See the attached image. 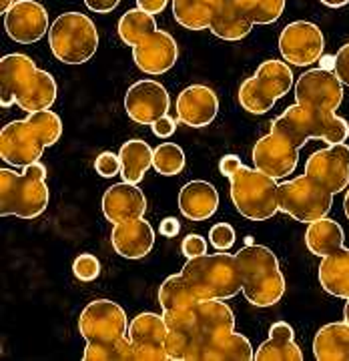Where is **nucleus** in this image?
<instances>
[{
    "label": "nucleus",
    "mask_w": 349,
    "mask_h": 361,
    "mask_svg": "<svg viewBox=\"0 0 349 361\" xmlns=\"http://www.w3.org/2000/svg\"><path fill=\"white\" fill-rule=\"evenodd\" d=\"M163 315L169 325L167 353L171 361H203V353L219 337L235 331V313L223 299L197 301Z\"/></svg>",
    "instance_id": "nucleus-1"
},
{
    "label": "nucleus",
    "mask_w": 349,
    "mask_h": 361,
    "mask_svg": "<svg viewBox=\"0 0 349 361\" xmlns=\"http://www.w3.org/2000/svg\"><path fill=\"white\" fill-rule=\"evenodd\" d=\"M59 94L51 73L35 65L30 56L13 52L0 59V104H18L26 113L51 109Z\"/></svg>",
    "instance_id": "nucleus-2"
},
{
    "label": "nucleus",
    "mask_w": 349,
    "mask_h": 361,
    "mask_svg": "<svg viewBox=\"0 0 349 361\" xmlns=\"http://www.w3.org/2000/svg\"><path fill=\"white\" fill-rule=\"evenodd\" d=\"M63 121L51 109L28 113L25 121H13L0 130V159L13 167L39 163L47 147L61 141Z\"/></svg>",
    "instance_id": "nucleus-3"
},
{
    "label": "nucleus",
    "mask_w": 349,
    "mask_h": 361,
    "mask_svg": "<svg viewBox=\"0 0 349 361\" xmlns=\"http://www.w3.org/2000/svg\"><path fill=\"white\" fill-rule=\"evenodd\" d=\"M181 275L197 301L233 299L243 293V273L237 253H205L187 259Z\"/></svg>",
    "instance_id": "nucleus-4"
},
{
    "label": "nucleus",
    "mask_w": 349,
    "mask_h": 361,
    "mask_svg": "<svg viewBox=\"0 0 349 361\" xmlns=\"http://www.w3.org/2000/svg\"><path fill=\"white\" fill-rule=\"evenodd\" d=\"M47 167L32 163L16 173L13 169H0V215L18 219H37L49 207Z\"/></svg>",
    "instance_id": "nucleus-5"
},
{
    "label": "nucleus",
    "mask_w": 349,
    "mask_h": 361,
    "mask_svg": "<svg viewBox=\"0 0 349 361\" xmlns=\"http://www.w3.org/2000/svg\"><path fill=\"white\" fill-rule=\"evenodd\" d=\"M243 273V295L255 307H271L285 295V275L269 247L251 243L239 253Z\"/></svg>",
    "instance_id": "nucleus-6"
},
{
    "label": "nucleus",
    "mask_w": 349,
    "mask_h": 361,
    "mask_svg": "<svg viewBox=\"0 0 349 361\" xmlns=\"http://www.w3.org/2000/svg\"><path fill=\"white\" fill-rule=\"evenodd\" d=\"M271 129L285 133L299 149L310 141L319 139L325 142H345L349 137V123L336 111H325L317 106L291 104L281 115L273 118Z\"/></svg>",
    "instance_id": "nucleus-7"
},
{
    "label": "nucleus",
    "mask_w": 349,
    "mask_h": 361,
    "mask_svg": "<svg viewBox=\"0 0 349 361\" xmlns=\"http://www.w3.org/2000/svg\"><path fill=\"white\" fill-rule=\"evenodd\" d=\"M229 197L233 205L251 221H267L279 211V183L263 171L251 167L239 169L231 179Z\"/></svg>",
    "instance_id": "nucleus-8"
},
{
    "label": "nucleus",
    "mask_w": 349,
    "mask_h": 361,
    "mask_svg": "<svg viewBox=\"0 0 349 361\" xmlns=\"http://www.w3.org/2000/svg\"><path fill=\"white\" fill-rule=\"evenodd\" d=\"M49 44L56 61L65 65H82L99 49V30L87 14L63 13L49 30Z\"/></svg>",
    "instance_id": "nucleus-9"
},
{
    "label": "nucleus",
    "mask_w": 349,
    "mask_h": 361,
    "mask_svg": "<svg viewBox=\"0 0 349 361\" xmlns=\"http://www.w3.org/2000/svg\"><path fill=\"white\" fill-rule=\"evenodd\" d=\"M333 207V193L310 175L279 183V211L299 223H313L327 217Z\"/></svg>",
    "instance_id": "nucleus-10"
},
{
    "label": "nucleus",
    "mask_w": 349,
    "mask_h": 361,
    "mask_svg": "<svg viewBox=\"0 0 349 361\" xmlns=\"http://www.w3.org/2000/svg\"><path fill=\"white\" fill-rule=\"evenodd\" d=\"M78 331L87 343H113L129 337V317L111 299H94L78 317Z\"/></svg>",
    "instance_id": "nucleus-11"
},
{
    "label": "nucleus",
    "mask_w": 349,
    "mask_h": 361,
    "mask_svg": "<svg viewBox=\"0 0 349 361\" xmlns=\"http://www.w3.org/2000/svg\"><path fill=\"white\" fill-rule=\"evenodd\" d=\"M255 169L273 179H285L295 173L299 163V147L285 133L271 129L253 147Z\"/></svg>",
    "instance_id": "nucleus-12"
},
{
    "label": "nucleus",
    "mask_w": 349,
    "mask_h": 361,
    "mask_svg": "<svg viewBox=\"0 0 349 361\" xmlns=\"http://www.w3.org/2000/svg\"><path fill=\"white\" fill-rule=\"evenodd\" d=\"M325 39L319 26L307 20L289 23L279 35V52L289 65L311 66L324 56Z\"/></svg>",
    "instance_id": "nucleus-13"
},
{
    "label": "nucleus",
    "mask_w": 349,
    "mask_h": 361,
    "mask_svg": "<svg viewBox=\"0 0 349 361\" xmlns=\"http://www.w3.org/2000/svg\"><path fill=\"white\" fill-rule=\"evenodd\" d=\"M343 101V82L333 71L310 68L295 82V103L301 106H317L337 111Z\"/></svg>",
    "instance_id": "nucleus-14"
},
{
    "label": "nucleus",
    "mask_w": 349,
    "mask_h": 361,
    "mask_svg": "<svg viewBox=\"0 0 349 361\" xmlns=\"http://www.w3.org/2000/svg\"><path fill=\"white\" fill-rule=\"evenodd\" d=\"M305 175L319 180L333 195L349 187V145L329 142L315 151L305 163Z\"/></svg>",
    "instance_id": "nucleus-15"
},
{
    "label": "nucleus",
    "mask_w": 349,
    "mask_h": 361,
    "mask_svg": "<svg viewBox=\"0 0 349 361\" xmlns=\"http://www.w3.org/2000/svg\"><path fill=\"white\" fill-rule=\"evenodd\" d=\"M4 30L18 44H35L49 35V13L39 0H14L4 13Z\"/></svg>",
    "instance_id": "nucleus-16"
},
{
    "label": "nucleus",
    "mask_w": 349,
    "mask_h": 361,
    "mask_svg": "<svg viewBox=\"0 0 349 361\" xmlns=\"http://www.w3.org/2000/svg\"><path fill=\"white\" fill-rule=\"evenodd\" d=\"M171 97L167 89L151 78L137 80L125 94V111L137 125H153L157 118L169 115Z\"/></svg>",
    "instance_id": "nucleus-17"
},
{
    "label": "nucleus",
    "mask_w": 349,
    "mask_h": 361,
    "mask_svg": "<svg viewBox=\"0 0 349 361\" xmlns=\"http://www.w3.org/2000/svg\"><path fill=\"white\" fill-rule=\"evenodd\" d=\"M179 59V47L177 40L173 39V35L167 30L157 28L151 35H147L145 39L133 47V61L135 66L142 71L145 75L159 77L171 71Z\"/></svg>",
    "instance_id": "nucleus-18"
},
{
    "label": "nucleus",
    "mask_w": 349,
    "mask_h": 361,
    "mask_svg": "<svg viewBox=\"0 0 349 361\" xmlns=\"http://www.w3.org/2000/svg\"><path fill=\"white\" fill-rule=\"evenodd\" d=\"M167 336L165 315L145 311L129 323V339L135 343L141 361H167Z\"/></svg>",
    "instance_id": "nucleus-19"
},
{
    "label": "nucleus",
    "mask_w": 349,
    "mask_h": 361,
    "mask_svg": "<svg viewBox=\"0 0 349 361\" xmlns=\"http://www.w3.org/2000/svg\"><path fill=\"white\" fill-rule=\"evenodd\" d=\"M177 118L183 125L203 129L215 121L219 113V97L207 85H191L177 97Z\"/></svg>",
    "instance_id": "nucleus-20"
},
{
    "label": "nucleus",
    "mask_w": 349,
    "mask_h": 361,
    "mask_svg": "<svg viewBox=\"0 0 349 361\" xmlns=\"http://www.w3.org/2000/svg\"><path fill=\"white\" fill-rule=\"evenodd\" d=\"M103 215L113 225L125 221L141 219L147 213V199L135 183H116L103 195Z\"/></svg>",
    "instance_id": "nucleus-21"
},
{
    "label": "nucleus",
    "mask_w": 349,
    "mask_h": 361,
    "mask_svg": "<svg viewBox=\"0 0 349 361\" xmlns=\"http://www.w3.org/2000/svg\"><path fill=\"white\" fill-rule=\"evenodd\" d=\"M111 243L116 255L125 259H142L155 245V231L149 221L133 219L113 225Z\"/></svg>",
    "instance_id": "nucleus-22"
},
{
    "label": "nucleus",
    "mask_w": 349,
    "mask_h": 361,
    "mask_svg": "<svg viewBox=\"0 0 349 361\" xmlns=\"http://www.w3.org/2000/svg\"><path fill=\"white\" fill-rule=\"evenodd\" d=\"M219 209V193L209 180H189L179 193V211L189 221H207Z\"/></svg>",
    "instance_id": "nucleus-23"
},
{
    "label": "nucleus",
    "mask_w": 349,
    "mask_h": 361,
    "mask_svg": "<svg viewBox=\"0 0 349 361\" xmlns=\"http://www.w3.org/2000/svg\"><path fill=\"white\" fill-rule=\"evenodd\" d=\"M253 28V20L243 8L241 0H221L217 11L213 14V20L209 30L221 40H241Z\"/></svg>",
    "instance_id": "nucleus-24"
},
{
    "label": "nucleus",
    "mask_w": 349,
    "mask_h": 361,
    "mask_svg": "<svg viewBox=\"0 0 349 361\" xmlns=\"http://www.w3.org/2000/svg\"><path fill=\"white\" fill-rule=\"evenodd\" d=\"M257 361H303V351L295 343V331L289 323L277 322L269 327V339L255 349Z\"/></svg>",
    "instance_id": "nucleus-25"
},
{
    "label": "nucleus",
    "mask_w": 349,
    "mask_h": 361,
    "mask_svg": "<svg viewBox=\"0 0 349 361\" xmlns=\"http://www.w3.org/2000/svg\"><path fill=\"white\" fill-rule=\"evenodd\" d=\"M313 355L319 361H349V323L324 325L313 339Z\"/></svg>",
    "instance_id": "nucleus-26"
},
{
    "label": "nucleus",
    "mask_w": 349,
    "mask_h": 361,
    "mask_svg": "<svg viewBox=\"0 0 349 361\" xmlns=\"http://www.w3.org/2000/svg\"><path fill=\"white\" fill-rule=\"evenodd\" d=\"M319 283L329 295L349 299V247H341L322 257Z\"/></svg>",
    "instance_id": "nucleus-27"
},
{
    "label": "nucleus",
    "mask_w": 349,
    "mask_h": 361,
    "mask_svg": "<svg viewBox=\"0 0 349 361\" xmlns=\"http://www.w3.org/2000/svg\"><path fill=\"white\" fill-rule=\"evenodd\" d=\"M345 241V233L343 227L337 221L324 217V219L313 221L307 225L305 231V245L313 255L317 257H327L333 251L341 249Z\"/></svg>",
    "instance_id": "nucleus-28"
},
{
    "label": "nucleus",
    "mask_w": 349,
    "mask_h": 361,
    "mask_svg": "<svg viewBox=\"0 0 349 361\" xmlns=\"http://www.w3.org/2000/svg\"><path fill=\"white\" fill-rule=\"evenodd\" d=\"M153 155H155V149H151V145L147 141L130 139L123 142L118 151L121 163H123V171H121L123 180L139 185L145 179V173L153 167Z\"/></svg>",
    "instance_id": "nucleus-29"
},
{
    "label": "nucleus",
    "mask_w": 349,
    "mask_h": 361,
    "mask_svg": "<svg viewBox=\"0 0 349 361\" xmlns=\"http://www.w3.org/2000/svg\"><path fill=\"white\" fill-rule=\"evenodd\" d=\"M221 0H173L175 20L189 30H205Z\"/></svg>",
    "instance_id": "nucleus-30"
},
{
    "label": "nucleus",
    "mask_w": 349,
    "mask_h": 361,
    "mask_svg": "<svg viewBox=\"0 0 349 361\" xmlns=\"http://www.w3.org/2000/svg\"><path fill=\"white\" fill-rule=\"evenodd\" d=\"M255 360V349L243 334L231 331L219 337L203 353V361H249Z\"/></svg>",
    "instance_id": "nucleus-31"
},
{
    "label": "nucleus",
    "mask_w": 349,
    "mask_h": 361,
    "mask_svg": "<svg viewBox=\"0 0 349 361\" xmlns=\"http://www.w3.org/2000/svg\"><path fill=\"white\" fill-rule=\"evenodd\" d=\"M255 77L259 78V82L265 87V90L273 94L277 101L283 99L289 90L293 89V71L291 66L287 65V61H263L255 71Z\"/></svg>",
    "instance_id": "nucleus-32"
},
{
    "label": "nucleus",
    "mask_w": 349,
    "mask_h": 361,
    "mask_svg": "<svg viewBox=\"0 0 349 361\" xmlns=\"http://www.w3.org/2000/svg\"><path fill=\"white\" fill-rule=\"evenodd\" d=\"M153 30H157L155 16L141 11L139 6L127 11V13L118 18V23H116L118 39L123 40V44H127L130 49L137 47V44H139L147 35H151Z\"/></svg>",
    "instance_id": "nucleus-33"
},
{
    "label": "nucleus",
    "mask_w": 349,
    "mask_h": 361,
    "mask_svg": "<svg viewBox=\"0 0 349 361\" xmlns=\"http://www.w3.org/2000/svg\"><path fill=\"white\" fill-rule=\"evenodd\" d=\"M193 303H197V299H195L191 287L187 285L181 273H175V275L167 277L163 285L159 287V305H161L163 313L183 310V307H189Z\"/></svg>",
    "instance_id": "nucleus-34"
},
{
    "label": "nucleus",
    "mask_w": 349,
    "mask_h": 361,
    "mask_svg": "<svg viewBox=\"0 0 349 361\" xmlns=\"http://www.w3.org/2000/svg\"><path fill=\"white\" fill-rule=\"evenodd\" d=\"M237 99H239V104L251 115H265L277 103V99L265 90V87L259 82V78L255 75L241 82Z\"/></svg>",
    "instance_id": "nucleus-35"
},
{
    "label": "nucleus",
    "mask_w": 349,
    "mask_h": 361,
    "mask_svg": "<svg viewBox=\"0 0 349 361\" xmlns=\"http://www.w3.org/2000/svg\"><path fill=\"white\" fill-rule=\"evenodd\" d=\"M85 361H141L139 360V351L135 348V343L129 337L118 339L113 343H87Z\"/></svg>",
    "instance_id": "nucleus-36"
},
{
    "label": "nucleus",
    "mask_w": 349,
    "mask_h": 361,
    "mask_svg": "<svg viewBox=\"0 0 349 361\" xmlns=\"http://www.w3.org/2000/svg\"><path fill=\"white\" fill-rule=\"evenodd\" d=\"M187 159L177 142H161L153 155V169L163 177H175L183 173Z\"/></svg>",
    "instance_id": "nucleus-37"
},
{
    "label": "nucleus",
    "mask_w": 349,
    "mask_h": 361,
    "mask_svg": "<svg viewBox=\"0 0 349 361\" xmlns=\"http://www.w3.org/2000/svg\"><path fill=\"white\" fill-rule=\"evenodd\" d=\"M253 25H273L281 18L285 0H241Z\"/></svg>",
    "instance_id": "nucleus-38"
},
{
    "label": "nucleus",
    "mask_w": 349,
    "mask_h": 361,
    "mask_svg": "<svg viewBox=\"0 0 349 361\" xmlns=\"http://www.w3.org/2000/svg\"><path fill=\"white\" fill-rule=\"evenodd\" d=\"M73 273L78 281H85V283H91L94 281L99 275H101V261L91 255V253H82L75 259L73 263Z\"/></svg>",
    "instance_id": "nucleus-39"
},
{
    "label": "nucleus",
    "mask_w": 349,
    "mask_h": 361,
    "mask_svg": "<svg viewBox=\"0 0 349 361\" xmlns=\"http://www.w3.org/2000/svg\"><path fill=\"white\" fill-rule=\"evenodd\" d=\"M209 243L217 251H229L235 245V229L229 223H217L209 229Z\"/></svg>",
    "instance_id": "nucleus-40"
},
{
    "label": "nucleus",
    "mask_w": 349,
    "mask_h": 361,
    "mask_svg": "<svg viewBox=\"0 0 349 361\" xmlns=\"http://www.w3.org/2000/svg\"><path fill=\"white\" fill-rule=\"evenodd\" d=\"M94 171L101 177H104V179H111V177L121 175V171H123L121 157L113 153V151H103L101 155L97 157V161H94Z\"/></svg>",
    "instance_id": "nucleus-41"
},
{
    "label": "nucleus",
    "mask_w": 349,
    "mask_h": 361,
    "mask_svg": "<svg viewBox=\"0 0 349 361\" xmlns=\"http://www.w3.org/2000/svg\"><path fill=\"white\" fill-rule=\"evenodd\" d=\"M181 251L187 259L205 255V253H207V241H205L199 233H189V235L183 239Z\"/></svg>",
    "instance_id": "nucleus-42"
},
{
    "label": "nucleus",
    "mask_w": 349,
    "mask_h": 361,
    "mask_svg": "<svg viewBox=\"0 0 349 361\" xmlns=\"http://www.w3.org/2000/svg\"><path fill=\"white\" fill-rule=\"evenodd\" d=\"M333 73L337 75V78L349 87V42L348 44H343L339 51L336 52V68H333Z\"/></svg>",
    "instance_id": "nucleus-43"
},
{
    "label": "nucleus",
    "mask_w": 349,
    "mask_h": 361,
    "mask_svg": "<svg viewBox=\"0 0 349 361\" xmlns=\"http://www.w3.org/2000/svg\"><path fill=\"white\" fill-rule=\"evenodd\" d=\"M151 129H153L155 137H159V139H169V137L175 135V130H177V121H175L173 116L163 115L151 125Z\"/></svg>",
    "instance_id": "nucleus-44"
},
{
    "label": "nucleus",
    "mask_w": 349,
    "mask_h": 361,
    "mask_svg": "<svg viewBox=\"0 0 349 361\" xmlns=\"http://www.w3.org/2000/svg\"><path fill=\"white\" fill-rule=\"evenodd\" d=\"M243 167V163H241V159L237 155H225L221 157L219 161V173L223 177H227V179H231L233 175L239 171V169Z\"/></svg>",
    "instance_id": "nucleus-45"
},
{
    "label": "nucleus",
    "mask_w": 349,
    "mask_h": 361,
    "mask_svg": "<svg viewBox=\"0 0 349 361\" xmlns=\"http://www.w3.org/2000/svg\"><path fill=\"white\" fill-rule=\"evenodd\" d=\"M87 4V8L92 13L109 14L115 11L116 6L121 4V0H82Z\"/></svg>",
    "instance_id": "nucleus-46"
},
{
    "label": "nucleus",
    "mask_w": 349,
    "mask_h": 361,
    "mask_svg": "<svg viewBox=\"0 0 349 361\" xmlns=\"http://www.w3.org/2000/svg\"><path fill=\"white\" fill-rule=\"evenodd\" d=\"M169 0H137V6L149 14H161L165 8H167Z\"/></svg>",
    "instance_id": "nucleus-47"
},
{
    "label": "nucleus",
    "mask_w": 349,
    "mask_h": 361,
    "mask_svg": "<svg viewBox=\"0 0 349 361\" xmlns=\"http://www.w3.org/2000/svg\"><path fill=\"white\" fill-rule=\"evenodd\" d=\"M181 231V223L179 219H175V217H167V219L161 221V225H159V233L163 235V237H177Z\"/></svg>",
    "instance_id": "nucleus-48"
},
{
    "label": "nucleus",
    "mask_w": 349,
    "mask_h": 361,
    "mask_svg": "<svg viewBox=\"0 0 349 361\" xmlns=\"http://www.w3.org/2000/svg\"><path fill=\"white\" fill-rule=\"evenodd\" d=\"M319 65H322V68H325V71H333L336 68V54L331 56V54H324L322 59H319Z\"/></svg>",
    "instance_id": "nucleus-49"
},
{
    "label": "nucleus",
    "mask_w": 349,
    "mask_h": 361,
    "mask_svg": "<svg viewBox=\"0 0 349 361\" xmlns=\"http://www.w3.org/2000/svg\"><path fill=\"white\" fill-rule=\"evenodd\" d=\"M325 6H329V8H341V6H345L349 0H322Z\"/></svg>",
    "instance_id": "nucleus-50"
},
{
    "label": "nucleus",
    "mask_w": 349,
    "mask_h": 361,
    "mask_svg": "<svg viewBox=\"0 0 349 361\" xmlns=\"http://www.w3.org/2000/svg\"><path fill=\"white\" fill-rule=\"evenodd\" d=\"M13 2H14V0H0V13H2V14L6 13V11H8V8L13 6Z\"/></svg>",
    "instance_id": "nucleus-51"
},
{
    "label": "nucleus",
    "mask_w": 349,
    "mask_h": 361,
    "mask_svg": "<svg viewBox=\"0 0 349 361\" xmlns=\"http://www.w3.org/2000/svg\"><path fill=\"white\" fill-rule=\"evenodd\" d=\"M343 213H345V217L349 221V187H348V193H345V199H343Z\"/></svg>",
    "instance_id": "nucleus-52"
},
{
    "label": "nucleus",
    "mask_w": 349,
    "mask_h": 361,
    "mask_svg": "<svg viewBox=\"0 0 349 361\" xmlns=\"http://www.w3.org/2000/svg\"><path fill=\"white\" fill-rule=\"evenodd\" d=\"M343 322L349 323V299H345V307H343Z\"/></svg>",
    "instance_id": "nucleus-53"
},
{
    "label": "nucleus",
    "mask_w": 349,
    "mask_h": 361,
    "mask_svg": "<svg viewBox=\"0 0 349 361\" xmlns=\"http://www.w3.org/2000/svg\"><path fill=\"white\" fill-rule=\"evenodd\" d=\"M253 243V237H245V245H251Z\"/></svg>",
    "instance_id": "nucleus-54"
}]
</instances>
